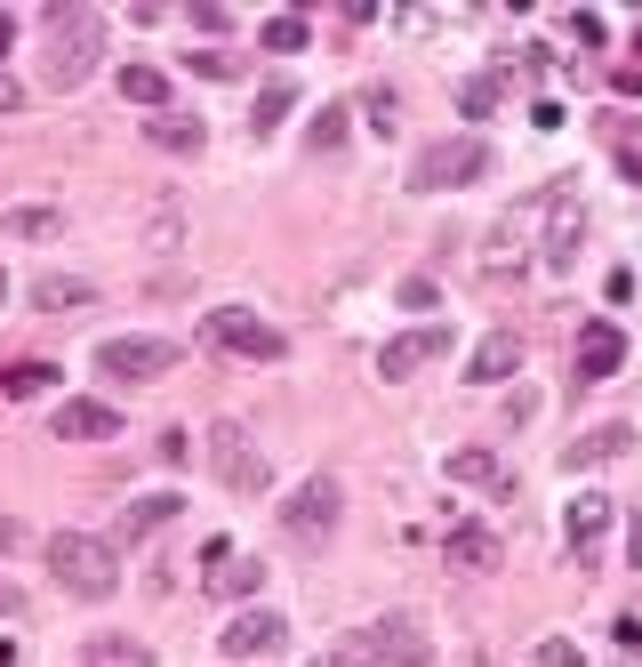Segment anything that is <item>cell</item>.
<instances>
[{
	"label": "cell",
	"instance_id": "1",
	"mask_svg": "<svg viewBox=\"0 0 642 667\" xmlns=\"http://www.w3.org/2000/svg\"><path fill=\"white\" fill-rule=\"evenodd\" d=\"M40 49H49V89H80V80L105 65V16L80 9V0H56L40 16Z\"/></svg>",
	"mask_w": 642,
	"mask_h": 667
},
{
	"label": "cell",
	"instance_id": "2",
	"mask_svg": "<svg viewBox=\"0 0 642 667\" xmlns=\"http://www.w3.org/2000/svg\"><path fill=\"white\" fill-rule=\"evenodd\" d=\"M49 571H56V588L80 595V603H105L121 588V555H113V539H97V531H56L49 539Z\"/></svg>",
	"mask_w": 642,
	"mask_h": 667
},
{
	"label": "cell",
	"instance_id": "3",
	"mask_svg": "<svg viewBox=\"0 0 642 667\" xmlns=\"http://www.w3.org/2000/svg\"><path fill=\"white\" fill-rule=\"evenodd\" d=\"M474 177H490V146L474 129L442 137V146H426L418 161H410V193H458V186H474Z\"/></svg>",
	"mask_w": 642,
	"mask_h": 667
},
{
	"label": "cell",
	"instance_id": "4",
	"mask_svg": "<svg viewBox=\"0 0 642 667\" xmlns=\"http://www.w3.org/2000/svg\"><path fill=\"white\" fill-rule=\"evenodd\" d=\"M201 338H210L217 354H234V362H281V347H289L257 306H210L201 314Z\"/></svg>",
	"mask_w": 642,
	"mask_h": 667
},
{
	"label": "cell",
	"instance_id": "5",
	"mask_svg": "<svg viewBox=\"0 0 642 667\" xmlns=\"http://www.w3.org/2000/svg\"><path fill=\"white\" fill-rule=\"evenodd\" d=\"M578 241H587L578 177H554V186H546V241H538V266H546V274H578Z\"/></svg>",
	"mask_w": 642,
	"mask_h": 667
},
{
	"label": "cell",
	"instance_id": "6",
	"mask_svg": "<svg viewBox=\"0 0 642 667\" xmlns=\"http://www.w3.org/2000/svg\"><path fill=\"white\" fill-rule=\"evenodd\" d=\"M338 515H345V482H338V475H305L298 491L281 499V531H289V539H305V548L338 531Z\"/></svg>",
	"mask_w": 642,
	"mask_h": 667
},
{
	"label": "cell",
	"instance_id": "7",
	"mask_svg": "<svg viewBox=\"0 0 642 667\" xmlns=\"http://www.w3.org/2000/svg\"><path fill=\"white\" fill-rule=\"evenodd\" d=\"M177 362H185L177 338H105V347H97V370H105L113 387H144V378H169Z\"/></svg>",
	"mask_w": 642,
	"mask_h": 667
},
{
	"label": "cell",
	"instance_id": "8",
	"mask_svg": "<svg viewBox=\"0 0 642 667\" xmlns=\"http://www.w3.org/2000/svg\"><path fill=\"white\" fill-rule=\"evenodd\" d=\"M210 475L225 482V491H265V451H257V435L241 427V418H217L210 427Z\"/></svg>",
	"mask_w": 642,
	"mask_h": 667
},
{
	"label": "cell",
	"instance_id": "9",
	"mask_svg": "<svg viewBox=\"0 0 642 667\" xmlns=\"http://www.w3.org/2000/svg\"><path fill=\"white\" fill-rule=\"evenodd\" d=\"M362 643L378 652V667H433V635H426V619H418V612H386V619H369Z\"/></svg>",
	"mask_w": 642,
	"mask_h": 667
},
{
	"label": "cell",
	"instance_id": "10",
	"mask_svg": "<svg viewBox=\"0 0 642 667\" xmlns=\"http://www.w3.org/2000/svg\"><path fill=\"white\" fill-rule=\"evenodd\" d=\"M442 354H450V322H418V330H402V338L378 347V378L402 387V378H418L426 362H442Z\"/></svg>",
	"mask_w": 642,
	"mask_h": 667
},
{
	"label": "cell",
	"instance_id": "11",
	"mask_svg": "<svg viewBox=\"0 0 642 667\" xmlns=\"http://www.w3.org/2000/svg\"><path fill=\"white\" fill-rule=\"evenodd\" d=\"M530 217H546V193L523 201L514 217H499V226H490V241H482V274H490V281H506V274L530 266Z\"/></svg>",
	"mask_w": 642,
	"mask_h": 667
},
{
	"label": "cell",
	"instance_id": "12",
	"mask_svg": "<svg viewBox=\"0 0 642 667\" xmlns=\"http://www.w3.org/2000/svg\"><path fill=\"white\" fill-rule=\"evenodd\" d=\"M442 563H450V571H466V579H490L506 563V539L490 531V523L466 515V523H450V531H442Z\"/></svg>",
	"mask_w": 642,
	"mask_h": 667
},
{
	"label": "cell",
	"instance_id": "13",
	"mask_svg": "<svg viewBox=\"0 0 642 667\" xmlns=\"http://www.w3.org/2000/svg\"><path fill=\"white\" fill-rule=\"evenodd\" d=\"M201 571H210L201 588L225 595V603H250V595L265 588V563H257V555H234L225 539H210V548H201Z\"/></svg>",
	"mask_w": 642,
	"mask_h": 667
},
{
	"label": "cell",
	"instance_id": "14",
	"mask_svg": "<svg viewBox=\"0 0 642 667\" xmlns=\"http://www.w3.org/2000/svg\"><path fill=\"white\" fill-rule=\"evenodd\" d=\"M281 643H289V619H281V612H241V619H225L217 652H225V659H274Z\"/></svg>",
	"mask_w": 642,
	"mask_h": 667
},
{
	"label": "cell",
	"instance_id": "15",
	"mask_svg": "<svg viewBox=\"0 0 642 667\" xmlns=\"http://www.w3.org/2000/svg\"><path fill=\"white\" fill-rule=\"evenodd\" d=\"M578 387H603V378L618 370V362H627V330H618V322H587V330H578Z\"/></svg>",
	"mask_w": 642,
	"mask_h": 667
},
{
	"label": "cell",
	"instance_id": "16",
	"mask_svg": "<svg viewBox=\"0 0 642 667\" xmlns=\"http://www.w3.org/2000/svg\"><path fill=\"white\" fill-rule=\"evenodd\" d=\"M523 330H490L482 338V347H474L466 354V387H499V378H514V370H523Z\"/></svg>",
	"mask_w": 642,
	"mask_h": 667
},
{
	"label": "cell",
	"instance_id": "17",
	"mask_svg": "<svg viewBox=\"0 0 642 667\" xmlns=\"http://www.w3.org/2000/svg\"><path fill=\"white\" fill-rule=\"evenodd\" d=\"M56 442H113L121 435V411L113 402H56Z\"/></svg>",
	"mask_w": 642,
	"mask_h": 667
},
{
	"label": "cell",
	"instance_id": "18",
	"mask_svg": "<svg viewBox=\"0 0 642 667\" xmlns=\"http://www.w3.org/2000/svg\"><path fill=\"white\" fill-rule=\"evenodd\" d=\"M563 531H570V555H594V548H603V531H610V499L603 491H578L570 507H563Z\"/></svg>",
	"mask_w": 642,
	"mask_h": 667
},
{
	"label": "cell",
	"instance_id": "19",
	"mask_svg": "<svg viewBox=\"0 0 642 667\" xmlns=\"http://www.w3.org/2000/svg\"><path fill=\"white\" fill-rule=\"evenodd\" d=\"M450 482H466V491H490V499H514V475L499 451H450Z\"/></svg>",
	"mask_w": 642,
	"mask_h": 667
},
{
	"label": "cell",
	"instance_id": "20",
	"mask_svg": "<svg viewBox=\"0 0 642 667\" xmlns=\"http://www.w3.org/2000/svg\"><path fill=\"white\" fill-rule=\"evenodd\" d=\"M634 451V427H587V435H570V451H563V467H610V458H627Z\"/></svg>",
	"mask_w": 642,
	"mask_h": 667
},
{
	"label": "cell",
	"instance_id": "21",
	"mask_svg": "<svg viewBox=\"0 0 642 667\" xmlns=\"http://www.w3.org/2000/svg\"><path fill=\"white\" fill-rule=\"evenodd\" d=\"M177 515H185V499H177V491H144V499H129L121 531H129V539H153L161 523H177Z\"/></svg>",
	"mask_w": 642,
	"mask_h": 667
},
{
	"label": "cell",
	"instance_id": "22",
	"mask_svg": "<svg viewBox=\"0 0 642 667\" xmlns=\"http://www.w3.org/2000/svg\"><path fill=\"white\" fill-rule=\"evenodd\" d=\"M0 226L16 241H49V234H65V210L56 201H16V210H0Z\"/></svg>",
	"mask_w": 642,
	"mask_h": 667
},
{
	"label": "cell",
	"instance_id": "23",
	"mask_svg": "<svg viewBox=\"0 0 642 667\" xmlns=\"http://www.w3.org/2000/svg\"><path fill=\"white\" fill-rule=\"evenodd\" d=\"M121 97L144 105V113H169V73L161 65H121Z\"/></svg>",
	"mask_w": 642,
	"mask_h": 667
},
{
	"label": "cell",
	"instance_id": "24",
	"mask_svg": "<svg viewBox=\"0 0 642 667\" xmlns=\"http://www.w3.org/2000/svg\"><path fill=\"white\" fill-rule=\"evenodd\" d=\"M80 667H153V652L129 643V635H89L80 643Z\"/></svg>",
	"mask_w": 642,
	"mask_h": 667
},
{
	"label": "cell",
	"instance_id": "25",
	"mask_svg": "<svg viewBox=\"0 0 642 667\" xmlns=\"http://www.w3.org/2000/svg\"><path fill=\"white\" fill-rule=\"evenodd\" d=\"M89 298H97V281H80V274H49V281H33V306H40V314L89 306Z\"/></svg>",
	"mask_w": 642,
	"mask_h": 667
},
{
	"label": "cell",
	"instance_id": "26",
	"mask_svg": "<svg viewBox=\"0 0 642 667\" xmlns=\"http://www.w3.org/2000/svg\"><path fill=\"white\" fill-rule=\"evenodd\" d=\"M144 137H153L161 153H201V137H210V129H201L193 113H153V129H144Z\"/></svg>",
	"mask_w": 642,
	"mask_h": 667
},
{
	"label": "cell",
	"instance_id": "27",
	"mask_svg": "<svg viewBox=\"0 0 642 667\" xmlns=\"http://www.w3.org/2000/svg\"><path fill=\"white\" fill-rule=\"evenodd\" d=\"M289 105H298V89H289V80H265V89H257V105H250V129H257V137H265V129H281Z\"/></svg>",
	"mask_w": 642,
	"mask_h": 667
},
{
	"label": "cell",
	"instance_id": "28",
	"mask_svg": "<svg viewBox=\"0 0 642 667\" xmlns=\"http://www.w3.org/2000/svg\"><path fill=\"white\" fill-rule=\"evenodd\" d=\"M305 33H314L305 16H265V25H257V40H265L274 56H298V49H305Z\"/></svg>",
	"mask_w": 642,
	"mask_h": 667
},
{
	"label": "cell",
	"instance_id": "29",
	"mask_svg": "<svg viewBox=\"0 0 642 667\" xmlns=\"http://www.w3.org/2000/svg\"><path fill=\"white\" fill-rule=\"evenodd\" d=\"M458 113H466V121H490V113H499V80H490V73L458 80Z\"/></svg>",
	"mask_w": 642,
	"mask_h": 667
},
{
	"label": "cell",
	"instance_id": "30",
	"mask_svg": "<svg viewBox=\"0 0 642 667\" xmlns=\"http://www.w3.org/2000/svg\"><path fill=\"white\" fill-rule=\"evenodd\" d=\"M345 129H354V113H345V105H322V113H314V146H322V153L345 146Z\"/></svg>",
	"mask_w": 642,
	"mask_h": 667
},
{
	"label": "cell",
	"instance_id": "31",
	"mask_svg": "<svg viewBox=\"0 0 642 667\" xmlns=\"http://www.w3.org/2000/svg\"><path fill=\"white\" fill-rule=\"evenodd\" d=\"M314 667H378V652H369L362 635H345V643H329V652H322Z\"/></svg>",
	"mask_w": 642,
	"mask_h": 667
},
{
	"label": "cell",
	"instance_id": "32",
	"mask_svg": "<svg viewBox=\"0 0 642 667\" xmlns=\"http://www.w3.org/2000/svg\"><path fill=\"white\" fill-rule=\"evenodd\" d=\"M530 659H538V667H587V652H578L570 635H546V643H538Z\"/></svg>",
	"mask_w": 642,
	"mask_h": 667
},
{
	"label": "cell",
	"instance_id": "33",
	"mask_svg": "<svg viewBox=\"0 0 642 667\" xmlns=\"http://www.w3.org/2000/svg\"><path fill=\"white\" fill-rule=\"evenodd\" d=\"M40 387H56V370H40V362H25V370H9V394H40Z\"/></svg>",
	"mask_w": 642,
	"mask_h": 667
},
{
	"label": "cell",
	"instance_id": "34",
	"mask_svg": "<svg viewBox=\"0 0 642 667\" xmlns=\"http://www.w3.org/2000/svg\"><path fill=\"white\" fill-rule=\"evenodd\" d=\"M177 234H185V226H177V201H161V217H153V250H177Z\"/></svg>",
	"mask_w": 642,
	"mask_h": 667
},
{
	"label": "cell",
	"instance_id": "35",
	"mask_svg": "<svg viewBox=\"0 0 642 667\" xmlns=\"http://www.w3.org/2000/svg\"><path fill=\"white\" fill-rule=\"evenodd\" d=\"M393 113H402V97H393V89H369V121H378V129H393Z\"/></svg>",
	"mask_w": 642,
	"mask_h": 667
},
{
	"label": "cell",
	"instance_id": "36",
	"mask_svg": "<svg viewBox=\"0 0 642 667\" xmlns=\"http://www.w3.org/2000/svg\"><path fill=\"white\" fill-rule=\"evenodd\" d=\"M193 73H201V80H225V73H234V56H225V49H201Z\"/></svg>",
	"mask_w": 642,
	"mask_h": 667
},
{
	"label": "cell",
	"instance_id": "37",
	"mask_svg": "<svg viewBox=\"0 0 642 667\" xmlns=\"http://www.w3.org/2000/svg\"><path fill=\"white\" fill-rule=\"evenodd\" d=\"M618 643H627V659H618V667H642V619H618Z\"/></svg>",
	"mask_w": 642,
	"mask_h": 667
},
{
	"label": "cell",
	"instance_id": "38",
	"mask_svg": "<svg viewBox=\"0 0 642 667\" xmlns=\"http://www.w3.org/2000/svg\"><path fill=\"white\" fill-rule=\"evenodd\" d=\"M570 40L578 49H603V16H570Z\"/></svg>",
	"mask_w": 642,
	"mask_h": 667
},
{
	"label": "cell",
	"instance_id": "39",
	"mask_svg": "<svg viewBox=\"0 0 642 667\" xmlns=\"http://www.w3.org/2000/svg\"><path fill=\"white\" fill-rule=\"evenodd\" d=\"M402 306H418V314L433 306V281H426V274H410V281H402Z\"/></svg>",
	"mask_w": 642,
	"mask_h": 667
},
{
	"label": "cell",
	"instance_id": "40",
	"mask_svg": "<svg viewBox=\"0 0 642 667\" xmlns=\"http://www.w3.org/2000/svg\"><path fill=\"white\" fill-rule=\"evenodd\" d=\"M610 89H618V97H642V65H618V73H610Z\"/></svg>",
	"mask_w": 642,
	"mask_h": 667
},
{
	"label": "cell",
	"instance_id": "41",
	"mask_svg": "<svg viewBox=\"0 0 642 667\" xmlns=\"http://www.w3.org/2000/svg\"><path fill=\"white\" fill-rule=\"evenodd\" d=\"M16 548H25V523H9V515H0V555H16Z\"/></svg>",
	"mask_w": 642,
	"mask_h": 667
},
{
	"label": "cell",
	"instance_id": "42",
	"mask_svg": "<svg viewBox=\"0 0 642 667\" xmlns=\"http://www.w3.org/2000/svg\"><path fill=\"white\" fill-rule=\"evenodd\" d=\"M16 105H25V89H16V80L0 73V113H16Z\"/></svg>",
	"mask_w": 642,
	"mask_h": 667
},
{
	"label": "cell",
	"instance_id": "43",
	"mask_svg": "<svg viewBox=\"0 0 642 667\" xmlns=\"http://www.w3.org/2000/svg\"><path fill=\"white\" fill-rule=\"evenodd\" d=\"M0 612H25V595H16V588H9V579H0Z\"/></svg>",
	"mask_w": 642,
	"mask_h": 667
},
{
	"label": "cell",
	"instance_id": "44",
	"mask_svg": "<svg viewBox=\"0 0 642 667\" xmlns=\"http://www.w3.org/2000/svg\"><path fill=\"white\" fill-rule=\"evenodd\" d=\"M627 555H634V571H642V507H634V548Z\"/></svg>",
	"mask_w": 642,
	"mask_h": 667
},
{
	"label": "cell",
	"instance_id": "45",
	"mask_svg": "<svg viewBox=\"0 0 642 667\" xmlns=\"http://www.w3.org/2000/svg\"><path fill=\"white\" fill-rule=\"evenodd\" d=\"M618 169H627V177H634V186H642V153H627V161H618Z\"/></svg>",
	"mask_w": 642,
	"mask_h": 667
},
{
	"label": "cell",
	"instance_id": "46",
	"mask_svg": "<svg viewBox=\"0 0 642 667\" xmlns=\"http://www.w3.org/2000/svg\"><path fill=\"white\" fill-rule=\"evenodd\" d=\"M9 40H16V25H9V16H0V56H9Z\"/></svg>",
	"mask_w": 642,
	"mask_h": 667
},
{
	"label": "cell",
	"instance_id": "47",
	"mask_svg": "<svg viewBox=\"0 0 642 667\" xmlns=\"http://www.w3.org/2000/svg\"><path fill=\"white\" fill-rule=\"evenodd\" d=\"M0 667H16V643H0Z\"/></svg>",
	"mask_w": 642,
	"mask_h": 667
},
{
	"label": "cell",
	"instance_id": "48",
	"mask_svg": "<svg viewBox=\"0 0 642 667\" xmlns=\"http://www.w3.org/2000/svg\"><path fill=\"white\" fill-rule=\"evenodd\" d=\"M0 298H9V274H0Z\"/></svg>",
	"mask_w": 642,
	"mask_h": 667
}]
</instances>
